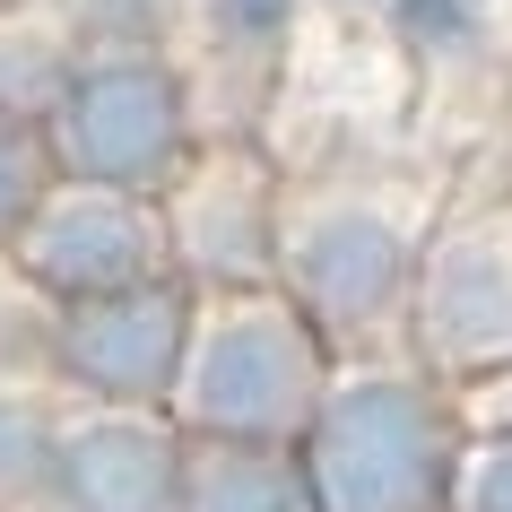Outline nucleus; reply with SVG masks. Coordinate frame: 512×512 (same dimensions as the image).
Listing matches in <instances>:
<instances>
[{
	"instance_id": "1",
	"label": "nucleus",
	"mask_w": 512,
	"mask_h": 512,
	"mask_svg": "<svg viewBox=\"0 0 512 512\" xmlns=\"http://www.w3.org/2000/svg\"><path fill=\"white\" fill-rule=\"evenodd\" d=\"M322 495L330 512H417V495H426V417L400 382H365L330 408Z\"/></svg>"
},
{
	"instance_id": "2",
	"label": "nucleus",
	"mask_w": 512,
	"mask_h": 512,
	"mask_svg": "<svg viewBox=\"0 0 512 512\" xmlns=\"http://www.w3.org/2000/svg\"><path fill=\"white\" fill-rule=\"evenodd\" d=\"M70 157L87 165V174H105V183H131V174H148V165H165V148H174V87L157 79V70H87L79 87H70Z\"/></svg>"
},
{
	"instance_id": "3",
	"label": "nucleus",
	"mask_w": 512,
	"mask_h": 512,
	"mask_svg": "<svg viewBox=\"0 0 512 512\" xmlns=\"http://www.w3.org/2000/svg\"><path fill=\"white\" fill-rule=\"evenodd\" d=\"M296 400H304V348H296V330H278V322L226 330L209 348V365H200V408L235 434L287 426Z\"/></svg>"
},
{
	"instance_id": "4",
	"label": "nucleus",
	"mask_w": 512,
	"mask_h": 512,
	"mask_svg": "<svg viewBox=\"0 0 512 512\" xmlns=\"http://www.w3.org/2000/svg\"><path fill=\"white\" fill-rule=\"evenodd\" d=\"M174 339H183L174 296H139V287H113L105 304H87L70 322V356L113 391H157L174 374Z\"/></svg>"
},
{
	"instance_id": "5",
	"label": "nucleus",
	"mask_w": 512,
	"mask_h": 512,
	"mask_svg": "<svg viewBox=\"0 0 512 512\" xmlns=\"http://www.w3.org/2000/svg\"><path fill=\"white\" fill-rule=\"evenodd\" d=\"M70 512H165L174 504V452L139 426H96L61 469Z\"/></svg>"
},
{
	"instance_id": "6",
	"label": "nucleus",
	"mask_w": 512,
	"mask_h": 512,
	"mask_svg": "<svg viewBox=\"0 0 512 512\" xmlns=\"http://www.w3.org/2000/svg\"><path fill=\"white\" fill-rule=\"evenodd\" d=\"M44 270L61 287H87V296H113V287H139L148 270V235H139L122 209H61L44 226Z\"/></svg>"
},
{
	"instance_id": "7",
	"label": "nucleus",
	"mask_w": 512,
	"mask_h": 512,
	"mask_svg": "<svg viewBox=\"0 0 512 512\" xmlns=\"http://www.w3.org/2000/svg\"><path fill=\"white\" fill-rule=\"evenodd\" d=\"M304 270H313L322 304H339V313H374L382 287H391V270H400V243L382 235L374 217H330L322 235L304 243Z\"/></svg>"
},
{
	"instance_id": "8",
	"label": "nucleus",
	"mask_w": 512,
	"mask_h": 512,
	"mask_svg": "<svg viewBox=\"0 0 512 512\" xmlns=\"http://www.w3.org/2000/svg\"><path fill=\"white\" fill-rule=\"evenodd\" d=\"M434 322H443L452 348H486V339L512 322V287L486 270V261H452L443 287H434Z\"/></svg>"
},
{
	"instance_id": "9",
	"label": "nucleus",
	"mask_w": 512,
	"mask_h": 512,
	"mask_svg": "<svg viewBox=\"0 0 512 512\" xmlns=\"http://www.w3.org/2000/svg\"><path fill=\"white\" fill-rule=\"evenodd\" d=\"M200 512H304L296 469L278 460H226L209 486H200Z\"/></svg>"
},
{
	"instance_id": "10",
	"label": "nucleus",
	"mask_w": 512,
	"mask_h": 512,
	"mask_svg": "<svg viewBox=\"0 0 512 512\" xmlns=\"http://www.w3.org/2000/svg\"><path fill=\"white\" fill-rule=\"evenodd\" d=\"M27 478H44V434H35V417L0 408V486H27Z\"/></svg>"
},
{
	"instance_id": "11",
	"label": "nucleus",
	"mask_w": 512,
	"mask_h": 512,
	"mask_svg": "<svg viewBox=\"0 0 512 512\" xmlns=\"http://www.w3.org/2000/svg\"><path fill=\"white\" fill-rule=\"evenodd\" d=\"M469 512H512V443L478 460V478H469Z\"/></svg>"
},
{
	"instance_id": "12",
	"label": "nucleus",
	"mask_w": 512,
	"mask_h": 512,
	"mask_svg": "<svg viewBox=\"0 0 512 512\" xmlns=\"http://www.w3.org/2000/svg\"><path fill=\"white\" fill-rule=\"evenodd\" d=\"M18 200H27V148L0 131V226L18 217Z\"/></svg>"
},
{
	"instance_id": "13",
	"label": "nucleus",
	"mask_w": 512,
	"mask_h": 512,
	"mask_svg": "<svg viewBox=\"0 0 512 512\" xmlns=\"http://www.w3.org/2000/svg\"><path fill=\"white\" fill-rule=\"evenodd\" d=\"M408 27H434V35H460V0H400Z\"/></svg>"
},
{
	"instance_id": "14",
	"label": "nucleus",
	"mask_w": 512,
	"mask_h": 512,
	"mask_svg": "<svg viewBox=\"0 0 512 512\" xmlns=\"http://www.w3.org/2000/svg\"><path fill=\"white\" fill-rule=\"evenodd\" d=\"M226 9H235V27H278V18H287V0H226Z\"/></svg>"
}]
</instances>
